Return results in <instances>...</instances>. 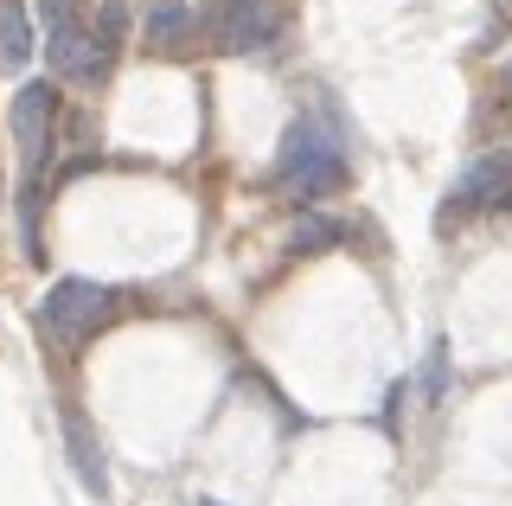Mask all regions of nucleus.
I'll list each match as a JSON object with an SVG mask.
<instances>
[{
	"mask_svg": "<svg viewBox=\"0 0 512 506\" xmlns=\"http://www.w3.org/2000/svg\"><path fill=\"white\" fill-rule=\"evenodd\" d=\"M333 244H346V225L340 218H320V212H301L295 218V231H288V250H333Z\"/></svg>",
	"mask_w": 512,
	"mask_h": 506,
	"instance_id": "1a4fd4ad",
	"label": "nucleus"
},
{
	"mask_svg": "<svg viewBox=\"0 0 512 506\" xmlns=\"http://www.w3.org/2000/svg\"><path fill=\"white\" fill-rule=\"evenodd\" d=\"M276 180H282L295 199H327V193H340V186H346V148H340V135H333L320 116H301L295 129L282 135Z\"/></svg>",
	"mask_w": 512,
	"mask_h": 506,
	"instance_id": "f257e3e1",
	"label": "nucleus"
},
{
	"mask_svg": "<svg viewBox=\"0 0 512 506\" xmlns=\"http://www.w3.org/2000/svg\"><path fill=\"white\" fill-rule=\"evenodd\" d=\"M64 449H71V474H77V487L96 500H109V462H103V449H96V436H90V423L77 417V410H64Z\"/></svg>",
	"mask_w": 512,
	"mask_h": 506,
	"instance_id": "0eeeda50",
	"label": "nucleus"
},
{
	"mask_svg": "<svg viewBox=\"0 0 512 506\" xmlns=\"http://www.w3.org/2000/svg\"><path fill=\"white\" fill-rule=\"evenodd\" d=\"M506 84H512V65H506Z\"/></svg>",
	"mask_w": 512,
	"mask_h": 506,
	"instance_id": "f8f14e48",
	"label": "nucleus"
},
{
	"mask_svg": "<svg viewBox=\"0 0 512 506\" xmlns=\"http://www.w3.org/2000/svg\"><path fill=\"white\" fill-rule=\"evenodd\" d=\"M192 33V7L186 0H154L148 13V45H180Z\"/></svg>",
	"mask_w": 512,
	"mask_h": 506,
	"instance_id": "9d476101",
	"label": "nucleus"
},
{
	"mask_svg": "<svg viewBox=\"0 0 512 506\" xmlns=\"http://www.w3.org/2000/svg\"><path fill=\"white\" fill-rule=\"evenodd\" d=\"M448 199H455L461 212H480V205H506V199H512V154H480V161H468Z\"/></svg>",
	"mask_w": 512,
	"mask_h": 506,
	"instance_id": "423d86ee",
	"label": "nucleus"
},
{
	"mask_svg": "<svg viewBox=\"0 0 512 506\" xmlns=\"http://www.w3.org/2000/svg\"><path fill=\"white\" fill-rule=\"evenodd\" d=\"M116 302H122V295L109 289V282L64 276V282H52V289H45V302H39V327L64 346V353H77V346H84L96 327L116 314Z\"/></svg>",
	"mask_w": 512,
	"mask_h": 506,
	"instance_id": "f03ea898",
	"label": "nucleus"
},
{
	"mask_svg": "<svg viewBox=\"0 0 512 506\" xmlns=\"http://www.w3.org/2000/svg\"><path fill=\"white\" fill-rule=\"evenodd\" d=\"M212 39L224 52H263V45L282 39V7L276 0H218Z\"/></svg>",
	"mask_w": 512,
	"mask_h": 506,
	"instance_id": "39448f33",
	"label": "nucleus"
},
{
	"mask_svg": "<svg viewBox=\"0 0 512 506\" xmlns=\"http://www.w3.org/2000/svg\"><path fill=\"white\" fill-rule=\"evenodd\" d=\"M7 122H13V141H20L26 167H39L45 154H52V135H58V84H45V77L20 84V97H13V109H7Z\"/></svg>",
	"mask_w": 512,
	"mask_h": 506,
	"instance_id": "20e7f679",
	"label": "nucleus"
},
{
	"mask_svg": "<svg viewBox=\"0 0 512 506\" xmlns=\"http://www.w3.org/2000/svg\"><path fill=\"white\" fill-rule=\"evenodd\" d=\"M26 58H32V26H26L20 0H0V65L26 71Z\"/></svg>",
	"mask_w": 512,
	"mask_h": 506,
	"instance_id": "6e6552de",
	"label": "nucleus"
},
{
	"mask_svg": "<svg viewBox=\"0 0 512 506\" xmlns=\"http://www.w3.org/2000/svg\"><path fill=\"white\" fill-rule=\"evenodd\" d=\"M199 506H224V500H199Z\"/></svg>",
	"mask_w": 512,
	"mask_h": 506,
	"instance_id": "9b49d317",
	"label": "nucleus"
},
{
	"mask_svg": "<svg viewBox=\"0 0 512 506\" xmlns=\"http://www.w3.org/2000/svg\"><path fill=\"white\" fill-rule=\"evenodd\" d=\"M39 20H45V58H52L58 77H103L109 58L96 52V39L77 26L71 0H39Z\"/></svg>",
	"mask_w": 512,
	"mask_h": 506,
	"instance_id": "7ed1b4c3",
	"label": "nucleus"
}]
</instances>
